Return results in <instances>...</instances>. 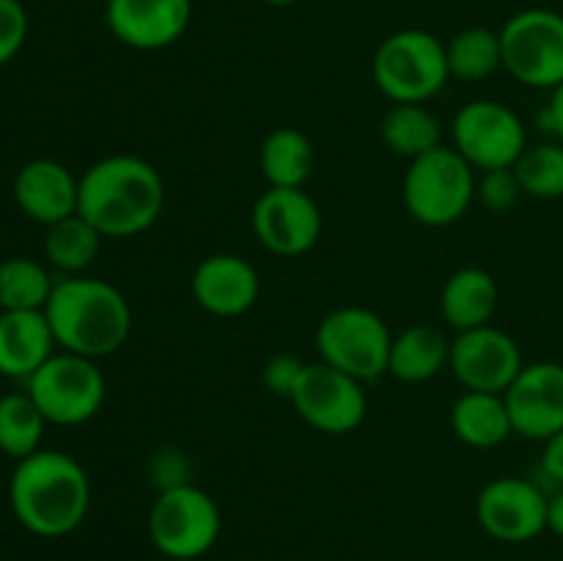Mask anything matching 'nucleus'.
<instances>
[{
	"label": "nucleus",
	"instance_id": "obj_1",
	"mask_svg": "<svg viewBox=\"0 0 563 561\" xmlns=\"http://www.w3.org/2000/svg\"><path fill=\"white\" fill-rule=\"evenodd\" d=\"M165 207V182L148 160L110 154L80 176L77 215L108 240L137 237L157 223Z\"/></svg>",
	"mask_w": 563,
	"mask_h": 561
},
{
	"label": "nucleus",
	"instance_id": "obj_2",
	"mask_svg": "<svg viewBox=\"0 0 563 561\" xmlns=\"http://www.w3.org/2000/svg\"><path fill=\"white\" fill-rule=\"evenodd\" d=\"M9 501L22 528L44 539L66 537L82 526L91 506V482L66 451L38 449L16 460Z\"/></svg>",
	"mask_w": 563,
	"mask_h": 561
},
{
	"label": "nucleus",
	"instance_id": "obj_3",
	"mask_svg": "<svg viewBox=\"0 0 563 561\" xmlns=\"http://www.w3.org/2000/svg\"><path fill=\"white\" fill-rule=\"evenodd\" d=\"M44 314L55 344L91 361L119 352L132 333V311L124 292L91 275L55 280Z\"/></svg>",
	"mask_w": 563,
	"mask_h": 561
},
{
	"label": "nucleus",
	"instance_id": "obj_4",
	"mask_svg": "<svg viewBox=\"0 0 563 561\" xmlns=\"http://www.w3.org/2000/svg\"><path fill=\"white\" fill-rule=\"evenodd\" d=\"M372 75L394 105L429 102L451 77L445 44L423 28L390 33L374 53Z\"/></svg>",
	"mask_w": 563,
	"mask_h": 561
},
{
	"label": "nucleus",
	"instance_id": "obj_5",
	"mask_svg": "<svg viewBox=\"0 0 563 561\" xmlns=\"http://www.w3.org/2000/svg\"><path fill=\"white\" fill-rule=\"evenodd\" d=\"M476 182V168L454 146H438L410 160L401 198L412 220L443 229L471 209Z\"/></svg>",
	"mask_w": 563,
	"mask_h": 561
},
{
	"label": "nucleus",
	"instance_id": "obj_6",
	"mask_svg": "<svg viewBox=\"0 0 563 561\" xmlns=\"http://www.w3.org/2000/svg\"><path fill=\"white\" fill-rule=\"evenodd\" d=\"M220 506L196 484H174L159 490L148 512V537L163 556L174 561L201 559L218 544Z\"/></svg>",
	"mask_w": 563,
	"mask_h": 561
},
{
	"label": "nucleus",
	"instance_id": "obj_7",
	"mask_svg": "<svg viewBox=\"0 0 563 561\" xmlns=\"http://www.w3.org/2000/svg\"><path fill=\"white\" fill-rule=\"evenodd\" d=\"M394 333L379 314L363 306H341L317 328L319 361L341 369L361 383L388 374Z\"/></svg>",
	"mask_w": 563,
	"mask_h": 561
},
{
	"label": "nucleus",
	"instance_id": "obj_8",
	"mask_svg": "<svg viewBox=\"0 0 563 561\" xmlns=\"http://www.w3.org/2000/svg\"><path fill=\"white\" fill-rule=\"evenodd\" d=\"M25 391L47 424L80 427L102 410L108 385L97 361L60 350L27 380Z\"/></svg>",
	"mask_w": 563,
	"mask_h": 561
},
{
	"label": "nucleus",
	"instance_id": "obj_9",
	"mask_svg": "<svg viewBox=\"0 0 563 561\" xmlns=\"http://www.w3.org/2000/svg\"><path fill=\"white\" fill-rule=\"evenodd\" d=\"M504 69L517 82L553 91L563 82V14L553 9L517 11L500 28Z\"/></svg>",
	"mask_w": 563,
	"mask_h": 561
},
{
	"label": "nucleus",
	"instance_id": "obj_10",
	"mask_svg": "<svg viewBox=\"0 0 563 561\" xmlns=\"http://www.w3.org/2000/svg\"><path fill=\"white\" fill-rule=\"evenodd\" d=\"M454 148L476 170L515 168L528 148L520 116L495 99H473L462 105L451 124Z\"/></svg>",
	"mask_w": 563,
	"mask_h": 561
},
{
	"label": "nucleus",
	"instance_id": "obj_11",
	"mask_svg": "<svg viewBox=\"0 0 563 561\" xmlns=\"http://www.w3.org/2000/svg\"><path fill=\"white\" fill-rule=\"evenodd\" d=\"M289 402L308 427L324 435L355 432L368 413V396L361 380L324 361L306 363V372Z\"/></svg>",
	"mask_w": 563,
	"mask_h": 561
},
{
	"label": "nucleus",
	"instance_id": "obj_12",
	"mask_svg": "<svg viewBox=\"0 0 563 561\" xmlns=\"http://www.w3.org/2000/svg\"><path fill=\"white\" fill-rule=\"evenodd\" d=\"M251 229L269 253L295 258L322 237V212L302 187H267L251 209Z\"/></svg>",
	"mask_w": 563,
	"mask_h": 561
},
{
	"label": "nucleus",
	"instance_id": "obj_13",
	"mask_svg": "<svg viewBox=\"0 0 563 561\" xmlns=\"http://www.w3.org/2000/svg\"><path fill=\"white\" fill-rule=\"evenodd\" d=\"M548 498L531 479H493L476 498V520L498 542H531L548 531Z\"/></svg>",
	"mask_w": 563,
	"mask_h": 561
},
{
	"label": "nucleus",
	"instance_id": "obj_14",
	"mask_svg": "<svg viewBox=\"0 0 563 561\" xmlns=\"http://www.w3.org/2000/svg\"><path fill=\"white\" fill-rule=\"evenodd\" d=\"M520 344L506 330L482 324V328L462 330L451 341L449 369L465 391H487L506 394L522 372Z\"/></svg>",
	"mask_w": 563,
	"mask_h": 561
},
{
	"label": "nucleus",
	"instance_id": "obj_15",
	"mask_svg": "<svg viewBox=\"0 0 563 561\" xmlns=\"http://www.w3.org/2000/svg\"><path fill=\"white\" fill-rule=\"evenodd\" d=\"M515 435L550 440L563 429V363H526L504 394Z\"/></svg>",
	"mask_w": 563,
	"mask_h": 561
},
{
	"label": "nucleus",
	"instance_id": "obj_16",
	"mask_svg": "<svg viewBox=\"0 0 563 561\" xmlns=\"http://www.w3.org/2000/svg\"><path fill=\"white\" fill-rule=\"evenodd\" d=\"M104 22L121 44L154 53L185 36L192 22V0H108Z\"/></svg>",
	"mask_w": 563,
	"mask_h": 561
},
{
	"label": "nucleus",
	"instance_id": "obj_17",
	"mask_svg": "<svg viewBox=\"0 0 563 561\" xmlns=\"http://www.w3.org/2000/svg\"><path fill=\"white\" fill-rule=\"evenodd\" d=\"M192 297L212 317H242L262 295L258 270L236 253H212L192 273Z\"/></svg>",
	"mask_w": 563,
	"mask_h": 561
},
{
	"label": "nucleus",
	"instance_id": "obj_18",
	"mask_svg": "<svg viewBox=\"0 0 563 561\" xmlns=\"http://www.w3.org/2000/svg\"><path fill=\"white\" fill-rule=\"evenodd\" d=\"M14 198L27 218L42 226H53L69 215H77L80 179L58 160L38 157L16 170Z\"/></svg>",
	"mask_w": 563,
	"mask_h": 561
},
{
	"label": "nucleus",
	"instance_id": "obj_19",
	"mask_svg": "<svg viewBox=\"0 0 563 561\" xmlns=\"http://www.w3.org/2000/svg\"><path fill=\"white\" fill-rule=\"evenodd\" d=\"M55 336L44 311H0V374L27 380L55 355Z\"/></svg>",
	"mask_w": 563,
	"mask_h": 561
},
{
	"label": "nucleus",
	"instance_id": "obj_20",
	"mask_svg": "<svg viewBox=\"0 0 563 561\" xmlns=\"http://www.w3.org/2000/svg\"><path fill=\"white\" fill-rule=\"evenodd\" d=\"M500 289L493 273L482 267H462L445 280L440 295V314L445 324L462 333V330L482 328L498 311Z\"/></svg>",
	"mask_w": 563,
	"mask_h": 561
},
{
	"label": "nucleus",
	"instance_id": "obj_21",
	"mask_svg": "<svg viewBox=\"0 0 563 561\" xmlns=\"http://www.w3.org/2000/svg\"><path fill=\"white\" fill-rule=\"evenodd\" d=\"M451 429L471 449H495L515 435L504 394L465 391L451 405Z\"/></svg>",
	"mask_w": 563,
	"mask_h": 561
},
{
	"label": "nucleus",
	"instance_id": "obj_22",
	"mask_svg": "<svg viewBox=\"0 0 563 561\" xmlns=\"http://www.w3.org/2000/svg\"><path fill=\"white\" fill-rule=\"evenodd\" d=\"M451 341L432 324H410L394 336L388 374L401 383H427L449 366Z\"/></svg>",
	"mask_w": 563,
	"mask_h": 561
},
{
	"label": "nucleus",
	"instance_id": "obj_23",
	"mask_svg": "<svg viewBox=\"0 0 563 561\" xmlns=\"http://www.w3.org/2000/svg\"><path fill=\"white\" fill-rule=\"evenodd\" d=\"M258 168L267 187H306L313 170V146L306 132L295 127H278L258 148Z\"/></svg>",
	"mask_w": 563,
	"mask_h": 561
},
{
	"label": "nucleus",
	"instance_id": "obj_24",
	"mask_svg": "<svg viewBox=\"0 0 563 561\" xmlns=\"http://www.w3.org/2000/svg\"><path fill=\"white\" fill-rule=\"evenodd\" d=\"M379 135L390 152L407 160H416L432 148L443 146L440 143V135H443L440 119L427 105H394L379 124Z\"/></svg>",
	"mask_w": 563,
	"mask_h": 561
},
{
	"label": "nucleus",
	"instance_id": "obj_25",
	"mask_svg": "<svg viewBox=\"0 0 563 561\" xmlns=\"http://www.w3.org/2000/svg\"><path fill=\"white\" fill-rule=\"evenodd\" d=\"M102 240L104 237L82 215H69V218L47 226L44 256L64 275H82L97 262Z\"/></svg>",
	"mask_w": 563,
	"mask_h": 561
},
{
	"label": "nucleus",
	"instance_id": "obj_26",
	"mask_svg": "<svg viewBox=\"0 0 563 561\" xmlns=\"http://www.w3.org/2000/svg\"><path fill=\"white\" fill-rule=\"evenodd\" d=\"M55 280L42 262L11 256L0 262V311H44Z\"/></svg>",
	"mask_w": 563,
	"mask_h": 561
},
{
	"label": "nucleus",
	"instance_id": "obj_27",
	"mask_svg": "<svg viewBox=\"0 0 563 561\" xmlns=\"http://www.w3.org/2000/svg\"><path fill=\"white\" fill-rule=\"evenodd\" d=\"M451 77L476 82L487 80L495 72L504 69V47H500V31L489 28H465L445 44Z\"/></svg>",
	"mask_w": 563,
	"mask_h": 561
},
{
	"label": "nucleus",
	"instance_id": "obj_28",
	"mask_svg": "<svg viewBox=\"0 0 563 561\" xmlns=\"http://www.w3.org/2000/svg\"><path fill=\"white\" fill-rule=\"evenodd\" d=\"M47 418L27 391L0 396V451L11 460H25L42 449Z\"/></svg>",
	"mask_w": 563,
	"mask_h": 561
},
{
	"label": "nucleus",
	"instance_id": "obj_29",
	"mask_svg": "<svg viewBox=\"0 0 563 561\" xmlns=\"http://www.w3.org/2000/svg\"><path fill=\"white\" fill-rule=\"evenodd\" d=\"M515 174L526 196L539 198V201L563 198V143L528 146L517 160Z\"/></svg>",
	"mask_w": 563,
	"mask_h": 561
},
{
	"label": "nucleus",
	"instance_id": "obj_30",
	"mask_svg": "<svg viewBox=\"0 0 563 561\" xmlns=\"http://www.w3.org/2000/svg\"><path fill=\"white\" fill-rule=\"evenodd\" d=\"M476 196L482 198L489 212H509L517 207L522 196V185L517 179L515 168H495L482 170V179L476 182Z\"/></svg>",
	"mask_w": 563,
	"mask_h": 561
},
{
	"label": "nucleus",
	"instance_id": "obj_31",
	"mask_svg": "<svg viewBox=\"0 0 563 561\" xmlns=\"http://www.w3.org/2000/svg\"><path fill=\"white\" fill-rule=\"evenodd\" d=\"M27 38V11L20 0H0V66L16 58Z\"/></svg>",
	"mask_w": 563,
	"mask_h": 561
},
{
	"label": "nucleus",
	"instance_id": "obj_32",
	"mask_svg": "<svg viewBox=\"0 0 563 561\" xmlns=\"http://www.w3.org/2000/svg\"><path fill=\"white\" fill-rule=\"evenodd\" d=\"M302 372H306V363L297 355H289V352H278V355L269 358L262 369V380L267 385L269 394L284 396L289 399L295 394L297 383H300Z\"/></svg>",
	"mask_w": 563,
	"mask_h": 561
},
{
	"label": "nucleus",
	"instance_id": "obj_33",
	"mask_svg": "<svg viewBox=\"0 0 563 561\" xmlns=\"http://www.w3.org/2000/svg\"><path fill=\"white\" fill-rule=\"evenodd\" d=\"M542 473L555 484V490L563 487V429L550 440H544Z\"/></svg>",
	"mask_w": 563,
	"mask_h": 561
},
{
	"label": "nucleus",
	"instance_id": "obj_34",
	"mask_svg": "<svg viewBox=\"0 0 563 561\" xmlns=\"http://www.w3.org/2000/svg\"><path fill=\"white\" fill-rule=\"evenodd\" d=\"M542 130H548L550 135L559 138V143H563V82L550 91V102L542 113Z\"/></svg>",
	"mask_w": 563,
	"mask_h": 561
},
{
	"label": "nucleus",
	"instance_id": "obj_35",
	"mask_svg": "<svg viewBox=\"0 0 563 561\" xmlns=\"http://www.w3.org/2000/svg\"><path fill=\"white\" fill-rule=\"evenodd\" d=\"M548 528L563 539V487L550 493L548 498Z\"/></svg>",
	"mask_w": 563,
	"mask_h": 561
},
{
	"label": "nucleus",
	"instance_id": "obj_36",
	"mask_svg": "<svg viewBox=\"0 0 563 561\" xmlns=\"http://www.w3.org/2000/svg\"><path fill=\"white\" fill-rule=\"evenodd\" d=\"M262 3H267V6H291V3H297V0H262Z\"/></svg>",
	"mask_w": 563,
	"mask_h": 561
},
{
	"label": "nucleus",
	"instance_id": "obj_37",
	"mask_svg": "<svg viewBox=\"0 0 563 561\" xmlns=\"http://www.w3.org/2000/svg\"><path fill=\"white\" fill-rule=\"evenodd\" d=\"M104 3H108V0H104Z\"/></svg>",
	"mask_w": 563,
	"mask_h": 561
}]
</instances>
